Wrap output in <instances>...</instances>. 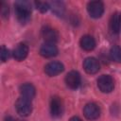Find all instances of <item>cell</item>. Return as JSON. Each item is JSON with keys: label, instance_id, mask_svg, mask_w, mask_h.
I'll return each instance as SVG.
<instances>
[{"label": "cell", "instance_id": "cell-2", "mask_svg": "<svg viewBox=\"0 0 121 121\" xmlns=\"http://www.w3.org/2000/svg\"><path fill=\"white\" fill-rule=\"evenodd\" d=\"M15 109L20 115L28 116L32 112V104L29 99L21 96L17 99L15 103Z\"/></svg>", "mask_w": 121, "mask_h": 121}, {"label": "cell", "instance_id": "cell-8", "mask_svg": "<svg viewBox=\"0 0 121 121\" xmlns=\"http://www.w3.org/2000/svg\"><path fill=\"white\" fill-rule=\"evenodd\" d=\"M80 75L77 71H70L65 77V83L70 89H77L80 84Z\"/></svg>", "mask_w": 121, "mask_h": 121}, {"label": "cell", "instance_id": "cell-4", "mask_svg": "<svg viewBox=\"0 0 121 121\" xmlns=\"http://www.w3.org/2000/svg\"><path fill=\"white\" fill-rule=\"evenodd\" d=\"M87 11L93 18H99L104 12V5L100 1H91L87 5Z\"/></svg>", "mask_w": 121, "mask_h": 121}, {"label": "cell", "instance_id": "cell-10", "mask_svg": "<svg viewBox=\"0 0 121 121\" xmlns=\"http://www.w3.org/2000/svg\"><path fill=\"white\" fill-rule=\"evenodd\" d=\"M83 68L88 74H95L99 71L100 65L95 58L89 57L83 61Z\"/></svg>", "mask_w": 121, "mask_h": 121}, {"label": "cell", "instance_id": "cell-12", "mask_svg": "<svg viewBox=\"0 0 121 121\" xmlns=\"http://www.w3.org/2000/svg\"><path fill=\"white\" fill-rule=\"evenodd\" d=\"M27 54H28V47L26 43H23L17 44L15 46V48L13 49V52H12L13 58L18 61L25 60L26 58Z\"/></svg>", "mask_w": 121, "mask_h": 121}, {"label": "cell", "instance_id": "cell-20", "mask_svg": "<svg viewBox=\"0 0 121 121\" xmlns=\"http://www.w3.org/2000/svg\"><path fill=\"white\" fill-rule=\"evenodd\" d=\"M1 14L3 17L9 16V6L5 2H1Z\"/></svg>", "mask_w": 121, "mask_h": 121}, {"label": "cell", "instance_id": "cell-22", "mask_svg": "<svg viewBox=\"0 0 121 121\" xmlns=\"http://www.w3.org/2000/svg\"><path fill=\"white\" fill-rule=\"evenodd\" d=\"M13 120H14V118H12L11 116H7L5 118V121H13Z\"/></svg>", "mask_w": 121, "mask_h": 121}, {"label": "cell", "instance_id": "cell-19", "mask_svg": "<svg viewBox=\"0 0 121 121\" xmlns=\"http://www.w3.org/2000/svg\"><path fill=\"white\" fill-rule=\"evenodd\" d=\"M0 56H1V60H2L3 62L7 61V60H8V59L9 58V56H10L9 50V49H8L6 46H4V45H2V47H1Z\"/></svg>", "mask_w": 121, "mask_h": 121}, {"label": "cell", "instance_id": "cell-9", "mask_svg": "<svg viewBox=\"0 0 121 121\" xmlns=\"http://www.w3.org/2000/svg\"><path fill=\"white\" fill-rule=\"evenodd\" d=\"M42 36L45 41V43H56L59 39L58 32L50 26H45L42 29Z\"/></svg>", "mask_w": 121, "mask_h": 121}, {"label": "cell", "instance_id": "cell-3", "mask_svg": "<svg viewBox=\"0 0 121 121\" xmlns=\"http://www.w3.org/2000/svg\"><path fill=\"white\" fill-rule=\"evenodd\" d=\"M97 86L102 93H111L114 88L113 78L110 75H102L97 78Z\"/></svg>", "mask_w": 121, "mask_h": 121}, {"label": "cell", "instance_id": "cell-21", "mask_svg": "<svg viewBox=\"0 0 121 121\" xmlns=\"http://www.w3.org/2000/svg\"><path fill=\"white\" fill-rule=\"evenodd\" d=\"M69 121H82L78 116H73V117H71L70 118V120Z\"/></svg>", "mask_w": 121, "mask_h": 121}, {"label": "cell", "instance_id": "cell-1", "mask_svg": "<svg viewBox=\"0 0 121 121\" xmlns=\"http://www.w3.org/2000/svg\"><path fill=\"white\" fill-rule=\"evenodd\" d=\"M15 7V14L18 21L21 24H26L30 20L31 15V8L28 2L26 1H18L14 5Z\"/></svg>", "mask_w": 121, "mask_h": 121}, {"label": "cell", "instance_id": "cell-23", "mask_svg": "<svg viewBox=\"0 0 121 121\" xmlns=\"http://www.w3.org/2000/svg\"><path fill=\"white\" fill-rule=\"evenodd\" d=\"M13 121H25V120H22V119H14Z\"/></svg>", "mask_w": 121, "mask_h": 121}, {"label": "cell", "instance_id": "cell-14", "mask_svg": "<svg viewBox=\"0 0 121 121\" xmlns=\"http://www.w3.org/2000/svg\"><path fill=\"white\" fill-rule=\"evenodd\" d=\"M110 28L113 33H118L121 28V13L114 12L110 19Z\"/></svg>", "mask_w": 121, "mask_h": 121}, {"label": "cell", "instance_id": "cell-7", "mask_svg": "<svg viewBox=\"0 0 121 121\" xmlns=\"http://www.w3.org/2000/svg\"><path fill=\"white\" fill-rule=\"evenodd\" d=\"M64 69V66L60 61H50L44 66V72L49 77H54L60 74Z\"/></svg>", "mask_w": 121, "mask_h": 121}, {"label": "cell", "instance_id": "cell-17", "mask_svg": "<svg viewBox=\"0 0 121 121\" xmlns=\"http://www.w3.org/2000/svg\"><path fill=\"white\" fill-rule=\"evenodd\" d=\"M50 8H52V10H53L56 14H58V15L62 14V12H63V10H64L63 4L60 3V2H53V3H52V7H50Z\"/></svg>", "mask_w": 121, "mask_h": 121}, {"label": "cell", "instance_id": "cell-16", "mask_svg": "<svg viewBox=\"0 0 121 121\" xmlns=\"http://www.w3.org/2000/svg\"><path fill=\"white\" fill-rule=\"evenodd\" d=\"M110 58L114 62H121V47L118 45H112L110 49Z\"/></svg>", "mask_w": 121, "mask_h": 121}, {"label": "cell", "instance_id": "cell-15", "mask_svg": "<svg viewBox=\"0 0 121 121\" xmlns=\"http://www.w3.org/2000/svg\"><path fill=\"white\" fill-rule=\"evenodd\" d=\"M80 46L86 51H91L95 47V40L90 35H84L80 39Z\"/></svg>", "mask_w": 121, "mask_h": 121}, {"label": "cell", "instance_id": "cell-5", "mask_svg": "<svg viewBox=\"0 0 121 121\" xmlns=\"http://www.w3.org/2000/svg\"><path fill=\"white\" fill-rule=\"evenodd\" d=\"M84 116L89 120H95L100 115V109L95 103H88L83 109Z\"/></svg>", "mask_w": 121, "mask_h": 121}, {"label": "cell", "instance_id": "cell-18", "mask_svg": "<svg viewBox=\"0 0 121 121\" xmlns=\"http://www.w3.org/2000/svg\"><path fill=\"white\" fill-rule=\"evenodd\" d=\"M35 5L37 7V9L41 11V12H45L48 10V9L50 8V5L46 2H41V1H38V2H35Z\"/></svg>", "mask_w": 121, "mask_h": 121}, {"label": "cell", "instance_id": "cell-6", "mask_svg": "<svg viewBox=\"0 0 121 121\" xmlns=\"http://www.w3.org/2000/svg\"><path fill=\"white\" fill-rule=\"evenodd\" d=\"M63 111V106H62V101L60 97L59 96H53L50 101V112L53 117H60L62 114Z\"/></svg>", "mask_w": 121, "mask_h": 121}, {"label": "cell", "instance_id": "cell-11", "mask_svg": "<svg viewBox=\"0 0 121 121\" xmlns=\"http://www.w3.org/2000/svg\"><path fill=\"white\" fill-rule=\"evenodd\" d=\"M40 54L44 58H52L58 55V47L55 43H43L40 48Z\"/></svg>", "mask_w": 121, "mask_h": 121}, {"label": "cell", "instance_id": "cell-13", "mask_svg": "<svg viewBox=\"0 0 121 121\" xmlns=\"http://www.w3.org/2000/svg\"><path fill=\"white\" fill-rule=\"evenodd\" d=\"M20 94L22 97L27 98L29 100H31L36 94V90L35 87L31 84V83H24L20 86Z\"/></svg>", "mask_w": 121, "mask_h": 121}]
</instances>
